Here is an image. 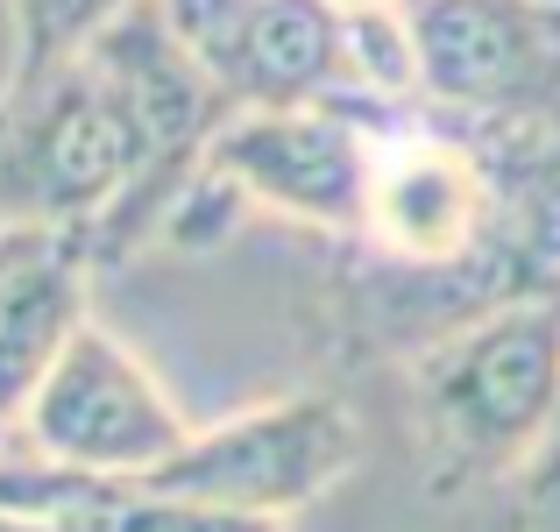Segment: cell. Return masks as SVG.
Listing matches in <instances>:
<instances>
[{
    "mask_svg": "<svg viewBox=\"0 0 560 532\" xmlns=\"http://www.w3.org/2000/svg\"><path fill=\"white\" fill-rule=\"evenodd\" d=\"M425 490L504 483L560 433V299H518L411 355Z\"/></svg>",
    "mask_w": 560,
    "mask_h": 532,
    "instance_id": "1",
    "label": "cell"
},
{
    "mask_svg": "<svg viewBox=\"0 0 560 532\" xmlns=\"http://www.w3.org/2000/svg\"><path fill=\"white\" fill-rule=\"evenodd\" d=\"M150 164V128L93 57L43 85H0V228L85 234Z\"/></svg>",
    "mask_w": 560,
    "mask_h": 532,
    "instance_id": "2",
    "label": "cell"
},
{
    "mask_svg": "<svg viewBox=\"0 0 560 532\" xmlns=\"http://www.w3.org/2000/svg\"><path fill=\"white\" fill-rule=\"evenodd\" d=\"M355 462H362V426L348 412V397L291 391V397H262V405L234 412L220 426H191L185 454L171 469H156L142 490L206 497V505L256 511V519L284 525L291 511L319 505Z\"/></svg>",
    "mask_w": 560,
    "mask_h": 532,
    "instance_id": "3",
    "label": "cell"
},
{
    "mask_svg": "<svg viewBox=\"0 0 560 532\" xmlns=\"http://www.w3.org/2000/svg\"><path fill=\"white\" fill-rule=\"evenodd\" d=\"M376 93L348 85L313 107H242L206 150V171H220L248 206L299 220L313 234H348L362 228L376 171Z\"/></svg>",
    "mask_w": 560,
    "mask_h": 532,
    "instance_id": "4",
    "label": "cell"
},
{
    "mask_svg": "<svg viewBox=\"0 0 560 532\" xmlns=\"http://www.w3.org/2000/svg\"><path fill=\"white\" fill-rule=\"evenodd\" d=\"M28 454L57 469H79L100 483H150L156 469H171L185 454L191 426L171 405V391L142 369V355L93 327L65 348V362L50 369V383L36 391V405L22 412Z\"/></svg>",
    "mask_w": 560,
    "mask_h": 532,
    "instance_id": "5",
    "label": "cell"
},
{
    "mask_svg": "<svg viewBox=\"0 0 560 532\" xmlns=\"http://www.w3.org/2000/svg\"><path fill=\"white\" fill-rule=\"evenodd\" d=\"M419 100L476 122L560 107V8L547 0H397Z\"/></svg>",
    "mask_w": 560,
    "mask_h": 532,
    "instance_id": "6",
    "label": "cell"
},
{
    "mask_svg": "<svg viewBox=\"0 0 560 532\" xmlns=\"http://www.w3.org/2000/svg\"><path fill=\"white\" fill-rule=\"evenodd\" d=\"M199 71L242 107H313L348 93V14L334 0H164Z\"/></svg>",
    "mask_w": 560,
    "mask_h": 532,
    "instance_id": "7",
    "label": "cell"
},
{
    "mask_svg": "<svg viewBox=\"0 0 560 532\" xmlns=\"http://www.w3.org/2000/svg\"><path fill=\"white\" fill-rule=\"evenodd\" d=\"M93 263L65 228H0V426L22 433V412L65 362V348L93 327L85 313Z\"/></svg>",
    "mask_w": 560,
    "mask_h": 532,
    "instance_id": "8",
    "label": "cell"
},
{
    "mask_svg": "<svg viewBox=\"0 0 560 532\" xmlns=\"http://www.w3.org/2000/svg\"><path fill=\"white\" fill-rule=\"evenodd\" d=\"M128 8H136V0H8V28H14L8 85L57 79V71L79 65Z\"/></svg>",
    "mask_w": 560,
    "mask_h": 532,
    "instance_id": "9",
    "label": "cell"
},
{
    "mask_svg": "<svg viewBox=\"0 0 560 532\" xmlns=\"http://www.w3.org/2000/svg\"><path fill=\"white\" fill-rule=\"evenodd\" d=\"M85 532H291L277 519H256V511H228L206 505V497H164V490H128L114 511H100Z\"/></svg>",
    "mask_w": 560,
    "mask_h": 532,
    "instance_id": "10",
    "label": "cell"
},
{
    "mask_svg": "<svg viewBox=\"0 0 560 532\" xmlns=\"http://www.w3.org/2000/svg\"><path fill=\"white\" fill-rule=\"evenodd\" d=\"M490 532H560V433L518 469V476L497 483Z\"/></svg>",
    "mask_w": 560,
    "mask_h": 532,
    "instance_id": "11",
    "label": "cell"
},
{
    "mask_svg": "<svg viewBox=\"0 0 560 532\" xmlns=\"http://www.w3.org/2000/svg\"><path fill=\"white\" fill-rule=\"evenodd\" d=\"M22 448H28V440L14 433V426H0V462H14V454H22Z\"/></svg>",
    "mask_w": 560,
    "mask_h": 532,
    "instance_id": "12",
    "label": "cell"
},
{
    "mask_svg": "<svg viewBox=\"0 0 560 532\" xmlns=\"http://www.w3.org/2000/svg\"><path fill=\"white\" fill-rule=\"evenodd\" d=\"M341 14H370V8H397V0H334Z\"/></svg>",
    "mask_w": 560,
    "mask_h": 532,
    "instance_id": "13",
    "label": "cell"
},
{
    "mask_svg": "<svg viewBox=\"0 0 560 532\" xmlns=\"http://www.w3.org/2000/svg\"><path fill=\"white\" fill-rule=\"evenodd\" d=\"M547 8H560V0H547Z\"/></svg>",
    "mask_w": 560,
    "mask_h": 532,
    "instance_id": "14",
    "label": "cell"
}]
</instances>
